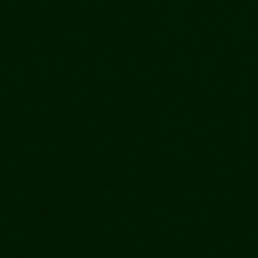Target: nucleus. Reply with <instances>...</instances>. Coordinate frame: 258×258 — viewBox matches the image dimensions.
I'll list each match as a JSON object with an SVG mask.
<instances>
[]
</instances>
